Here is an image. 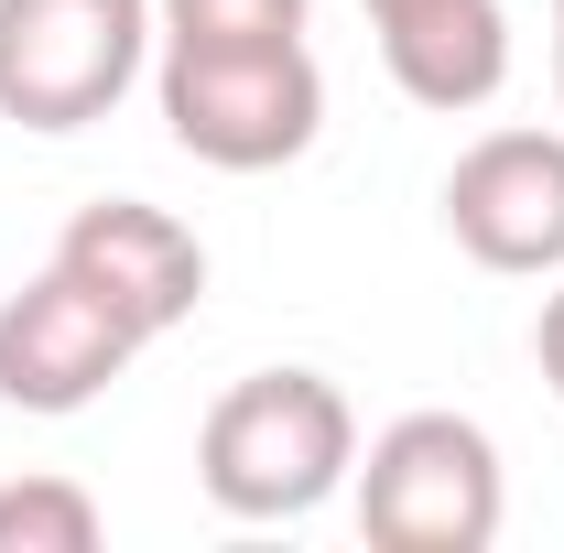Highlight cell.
<instances>
[{
    "label": "cell",
    "mask_w": 564,
    "mask_h": 553,
    "mask_svg": "<svg viewBox=\"0 0 564 553\" xmlns=\"http://www.w3.org/2000/svg\"><path fill=\"white\" fill-rule=\"evenodd\" d=\"M358 478V413L326 369H250L196 423V488L228 521H304Z\"/></svg>",
    "instance_id": "obj_1"
},
{
    "label": "cell",
    "mask_w": 564,
    "mask_h": 553,
    "mask_svg": "<svg viewBox=\"0 0 564 553\" xmlns=\"http://www.w3.org/2000/svg\"><path fill=\"white\" fill-rule=\"evenodd\" d=\"M163 131L217 174H282L326 131V66L304 44H163Z\"/></svg>",
    "instance_id": "obj_2"
},
{
    "label": "cell",
    "mask_w": 564,
    "mask_h": 553,
    "mask_svg": "<svg viewBox=\"0 0 564 553\" xmlns=\"http://www.w3.org/2000/svg\"><path fill=\"white\" fill-rule=\"evenodd\" d=\"M348 488H358V532L380 553H489L499 521H510L499 445H489V423H467V413L380 423Z\"/></svg>",
    "instance_id": "obj_3"
},
{
    "label": "cell",
    "mask_w": 564,
    "mask_h": 553,
    "mask_svg": "<svg viewBox=\"0 0 564 553\" xmlns=\"http://www.w3.org/2000/svg\"><path fill=\"white\" fill-rule=\"evenodd\" d=\"M152 44V0H0V120L44 141L87 131L141 87Z\"/></svg>",
    "instance_id": "obj_4"
},
{
    "label": "cell",
    "mask_w": 564,
    "mask_h": 553,
    "mask_svg": "<svg viewBox=\"0 0 564 553\" xmlns=\"http://www.w3.org/2000/svg\"><path fill=\"white\" fill-rule=\"evenodd\" d=\"M445 239L510 282L564 272V131H489L445 174Z\"/></svg>",
    "instance_id": "obj_5"
},
{
    "label": "cell",
    "mask_w": 564,
    "mask_h": 553,
    "mask_svg": "<svg viewBox=\"0 0 564 553\" xmlns=\"http://www.w3.org/2000/svg\"><path fill=\"white\" fill-rule=\"evenodd\" d=\"M131 358H141V337H131V326H120V315H109L76 272H55V261L0 304V402H11V413H33V423L87 413Z\"/></svg>",
    "instance_id": "obj_6"
},
{
    "label": "cell",
    "mask_w": 564,
    "mask_h": 553,
    "mask_svg": "<svg viewBox=\"0 0 564 553\" xmlns=\"http://www.w3.org/2000/svg\"><path fill=\"white\" fill-rule=\"evenodd\" d=\"M55 272H76L141 347L174 337L196 304H207V239L185 228L174 207H141V196H98V207L66 217L55 239Z\"/></svg>",
    "instance_id": "obj_7"
},
{
    "label": "cell",
    "mask_w": 564,
    "mask_h": 553,
    "mask_svg": "<svg viewBox=\"0 0 564 553\" xmlns=\"http://www.w3.org/2000/svg\"><path fill=\"white\" fill-rule=\"evenodd\" d=\"M369 33H380V66L413 109L456 120V109H489L510 87V11L499 0H413V11H391Z\"/></svg>",
    "instance_id": "obj_8"
},
{
    "label": "cell",
    "mask_w": 564,
    "mask_h": 553,
    "mask_svg": "<svg viewBox=\"0 0 564 553\" xmlns=\"http://www.w3.org/2000/svg\"><path fill=\"white\" fill-rule=\"evenodd\" d=\"M98 499L76 478H11L0 488V553H98Z\"/></svg>",
    "instance_id": "obj_9"
},
{
    "label": "cell",
    "mask_w": 564,
    "mask_h": 553,
    "mask_svg": "<svg viewBox=\"0 0 564 553\" xmlns=\"http://www.w3.org/2000/svg\"><path fill=\"white\" fill-rule=\"evenodd\" d=\"M315 0H152L163 44H304Z\"/></svg>",
    "instance_id": "obj_10"
},
{
    "label": "cell",
    "mask_w": 564,
    "mask_h": 553,
    "mask_svg": "<svg viewBox=\"0 0 564 553\" xmlns=\"http://www.w3.org/2000/svg\"><path fill=\"white\" fill-rule=\"evenodd\" d=\"M532 358H543V380H554V402H564V272L543 293V315H532Z\"/></svg>",
    "instance_id": "obj_11"
},
{
    "label": "cell",
    "mask_w": 564,
    "mask_h": 553,
    "mask_svg": "<svg viewBox=\"0 0 564 553\" xmlns=\"http://www.w3.org/2000/svg\"><path fill=\"white\" fill-rule=\"evenodd\" d=\"M554 98H564V0H554Z\"/></svg>",
    "instance_id": "obj_12"
},
{
    "label": "cell",
    "mask_w": 564,
    "mask_h": 553,
    "mask_svg": "<svg viewBox=\"0 0 564 553\" xmlns=\"http://www.w3.org/2000/svg\"><path fill=\"white\" fill-rule=\"evenodd\" d=\"M391 11H413V0H369V22H391Z\"/></svg>",
    "instance_id": "obj_13"
}]
</instances>
